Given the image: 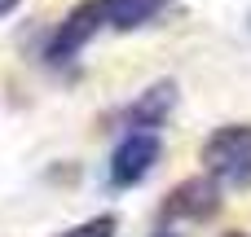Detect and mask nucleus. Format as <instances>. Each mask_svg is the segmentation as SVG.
<instances>
[{
	"label": "nucleus",
	"instance_id": "nucleus-8",
	"mask_svg": "<svg viewBox=\"0 0 251 237\" xmlns=\"http://www.w3.org/2000/svg\"><path fill=\"white\" fill-rule=\"evenodd\" d=\"M18 4H22V0H0V18H4V13H13Z\"/></svg>",
	"mask_w": 251,
	"mask_h": 237
},
{
	"label": "nucleus",
	"instance_id": "nucleus-6",
	"mask_svg": "<svg viewBox=\"0 0 251 237\" xmlns=\"http://www.w3.org/2000/svg\"><path fill=\"white\" fill-rule=\"evenodd\" d=\"M97 9L110 31H137L150 18H159L168 9V0H97Z\"/></svg>",
	"mask_w": 251,
	"mask_h": 237
},
{
	"label": "nucleus",
	"instance_id": "nucleus-2",
	"mask_svg": "<svg viewBox=\"0 0 251 237\" xmlns=\"http://www.w3.org/2000/svg\"><path fill=\"white\" fill-rule=\"evenodd\" d=\"M159 158H163V141H159V132H124L119 145L110 150V163H106V180H110V189H137V185L154 172Z\"/></svg>",
	"mask_w": 251,
	"mask_h": 237
},
{
	"label": "nucleus",
	"instance_id": "nucleus-7",
	"mask_svg": "<svg viewBox=\"0 0 251 237\" xmlns=\"http://www.w3.org/2000/svg\"><path fill=\"white\" fill-rule=\"evenodd\" d=\"M115 229H119V220H115L110 211H101V215H93V220H84V224L62 229L57 237H115Z\"/></svg>",
	"mask_w": 251,
	"mask_h": 237
},
{
	"label": "nucleus",
	"instance_id": "nucleus-3",
	"mask_svg": "<svg viewBox=\"0 0 251 237\" xmlns=\"http://www.w3.org/2000/svg\"><path fill=\"white\" fill-rule=\"evenodd\" d=\"M101 26H106V22H101L97 0L75 4V9L53 26V35H49V44H44V62H49V66H71V62L84 53V44H88Z\"/></svg>",
	"mask_w": 251,
	"mask_h": 237
},
{
	"label": "nucleus",
	"instance_id": "nucleus-4",
	"mask_svg": "<svg viewBox=\"0 0 251 237\" xmlns=\"http://www.w3.org/2000/svg\"><path fill=\"white\" fill-rule=\"evenodd\" d=\"M216 211H221V180H212V176L203 172V176L181 180V185H176V189L163 198L159 220H168V224H176V220L203 224V220H212Z\"/></svg>",
	"mask_w": 251,
	"mask_h": 237
},
{
	"label": "nucleus",
	"instance_id": "nucleus-11",
	"mask_svg": "<svg viewBox=\"0 0 251 237\" xmlns=\"http://www.w3.org/2000/svg\"><path fill=\"white\" fill-rule=\"evenodd\" d=\"M247 26H251V13H247Z\"/></svg>",
	"mask_w": 251,
	"mask_h": 237
},
{
	"label": "nucleus",
	"instance_id": "nucleus-1",
	"mask_svg": "<svg viewBox=\"0 0 251 237\" xmlns=\"http://www.w3.org/2000/svg\"><path fill=\"white\" fill-rule=\"evenodd\" d=\"M199 163H203V172L212 180L234 185V189H251V123H225V128H216L203 141Z\"/></svg>",
	"mask_w": 251,
	"mask_h": 237
},
{
	"label": "nucleus",
	"instance_id": "nucleus-5",
	"mask_svg": "<svg viewBox=\"0 0 251 237\" xmlns=\"http://www.w3.org/2000/svg\"><path fill=\"white\" fill-rule=\"evenodd\" d=\"M172 110H176V84H172V79H159V84H150V88L124 110V128H128V132H159Z\"/></svg>",
	"mask_w": 251,
	"mask_h": 237
},
{
	"label": "nucleus",
	"instance_id": "nucleus-10",
	"mask_svg": "<svg viewBox=\"0 0 251 237\" xmlns=\"http://www.w3.org/2000/svg\"><path fill=\"white\" fill-rule=\"evenodd\" d=\"M159 237H181V233H159Z\"/></svg>",
	"mask_w": 251,
	"mask_h": 237
},
{
	"label": "nucleus",
	"instance_id": "nucleus-9",
	"mask_svg": "<svg viewBox=\"0 0 251 237\" xmlns=\"http://www.w3.org/2000/svg\"><path fill=\"white\" fill-rule=\"evenodd\" d=\"M225 237H247V233H225Z\"/></svg>",
	"mask_w": 251,
	"mask_h": 237
}]
</instances>
